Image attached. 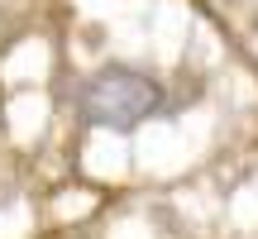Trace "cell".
<instances>
[{"label":"cell","mask_w":258,"mask_h":239,"mask_svg":"<svg viewBox=\"0 0 258 239\" xmlns=\"http://www.w3.org/2000/svg\"><path fill=\"white\" fill-rule=\"evenodd\" d=\"M77 119L91 129H115V134H129V129L148 125V119L167 115V86L158 82L153 72L129 63H105L96 67L91 77L77 82Z\"/></svg>","instance_id":"cell-1"}]
</instances>
